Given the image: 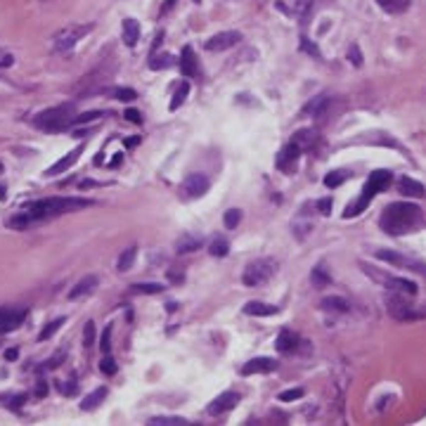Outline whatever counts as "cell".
Masks as SVG:
<instances>
[{"label":"cell","instance_id":"43","mask_svg":"<svg viewBox=\"0 0 426 426\" xmlns=\"http://www.w3.org/2000/svg\"><path fill=\"white\" fill-rule=\"evenodd\" d=\"M223 220H225V227L235 230V227L239 225V220H242V211H239V209H230L225 213V218H223Z\"/></svg>","mask_w":426,"mask_h":426},{"label":"cell","instance_id":"10","mask_svg":"<svg viewBox=\"0 0 426 426\" xmlns=\"http://www.w3.org/2000/svg\"><path fill=\"white\" fill-rule=\"evenodd\" d=\"M301 147L294 145V142H289V145L282 149L280 154H277V171L280 173H287V175H291V173H296V168H299V159H301Z\"/></svg>","mask_w":426,"mask_h":426},{"label":"cell","instance_id":"59","mask_svg":"<svg viewBox=\"0 0 426 426\" xmlns=\"http://www.w3.org/2000/svg\"><path fill=\"white\" fill-rule=\"evenodd\" d=\"M5 199V187H0V201Z\"/></svg>","mask_w":426,"mask_h":426},{"label":"cell","instance_id":"6","mask_svg":"<svg viewBox=\"0 0 426 426\" xmlns=\"http://www.w3.org/2000/svg\"><path fill=\"white\" fill-rule=\"evenodd\" d=\"M277 272V263L270 261V258H263V261H254L244 268V275H242V282L246 287H261L265 282L270 280L272 275Z\"/></svg>","mask_w":426,"mask_h":426},{"label":"cell","instance_id":"52","mask_svg":"<svg viewBox=\"0 0 426 426\" xmlns=\"http://www.w3.org/2000/svg\"><path fill=\"white\" fill-rule=\"evenodd\" d=\"M12 62H14V59H12V54L0 50V66H12Z\"/></svg>","mask_w":426,"mask_h":426},{"label":"cell","instance_id":"8","mask_svg":"<svg viewBox=\"0 0 426 426\" xmlns=\"http://www.w3.org/2000/svg\"><path fill=\"white\" fill-rule=\"evenodd\" d=\"M386 306H389V313L396 320H419L422 318V315H417L415 310L410 308L405 294H400V291H393L391 294L389 299H386Z\"/></svg>","mask_w":426,"mask_h":426},{"label":"cell","instance_id":"46","mask_svg":"<svg viewBox=\"0 0 426 426\" xmlns=\"http://www.w3.org/2000/svg\"><path fill=\"white\" fill-rule=\"evenodd\" d=\"M310 280H313V284H315V287H327V284H329V275H327V272H322V268H315V270H313V275H310Z\"/></svg>","mask_w":426,"mask_h":426},{"label":"cell","instance_id":"4","mask_svg":"<svg viewBox=\"0 0 426 426\" xmlns=\"http://www.w3.org/2000/svg\"><path fill=\"white\" fill-rule=\"evenodd\" d=\"M73 118H76V109H73L71 102L66 104H59V107H50L45 111H40L33 123H36L38 130H45V133H59L64 128L73 126Z\"/></svg>","mask_w":426,"mask_h":426},{"label":"cell","instance_id":"41","mask_svg":"<svg viewBox=\"0 0 426 426\" xmlns=\"http://www.w3.org/2000/svg\"><path fill=\"white\" fill-rule=\"evenodd\" d=\"M211 256H218V258H223V256H227V251H230V244H227L225 239H213L211 242Z\"/></svg>","mask_w":426,"mask_h":426},{"label":"cell","instance_id":"21","mask_svg":"<svg viewBox=\"0 0 426 426\" xmlns=\"http://www.w3.org/2000/svg\"><path fill=\"white\" fill-rule=\"evenodd\" d=\"M242 310H244V315H251V318H268V315H277V313H280L277 306L261 303V301H251V303H246Z\"/></svg>","mask_w":426,"mask_h":426},{"label":"cell","instance_id":"23","mask_svg":"<svg viewBox=\"0 0 426 426\" xmlns=\"http://www.w3.org/2000/svg\"><path fill=\"white\" fill-rule=\"evenodd\" d=\"M104 398H107V386H100V389L90 391V393L81 400V410L83 412H90V410L100 408L102 403H104Z\"/></svg>","mask_w":426,"mask_h":426},{"label":"cell","instance_id":"3","mask_svg":"<svg viewBox=\"0 0 426 426\" xmlns=\"http://www.w3.org/2000/svg\"><path fill=\"white\" fill-rule=\"evenodd\" d=\"M391 180H393V175H391V171H372L370 173V178H367V182H365V190L363 194L358 197V199L351 201V206H346L344 211V218H355L360 216L367 206H370V201L379 194V192H384L386 187L391 185Z\"/></svg>","mask_w":426,"mask_h":426},{"label":"cell","instance_id":"13","mask_svg":"<svg viewBox=\"0 0 426 426\" xmlns=\"http://www.w3.org/2000/svg\"><path fill=\"white\" fill-rule=\"evenodd\" d=\"M109 73H111V71H107L104 66H100V69H95V71H90L88 76H85V78H83L81 83H76V92L81 90V95H90V92H95L97 88H102V85L107 83Z\"/></svg>","mask_w":426,"mask_h":426},{"label":"cell","instance_id":"58","mask_svg":"<svg viewBox=\"0 0 426 426\" xmlns=\"http://www.w3.org/2000/svg\"><path fill=\"white\" fill-rule=\"evenodd\" d=\"M121 159H123V156H121V154H116V156H114V159H111V161H109V168H116L118 163H121Z\"/></svg>","mask_w":426,"mask_h":426},{"label":"cell","instance_id":"20","mask_svg":"<svg viewBox=\"0 0 426 426\" xmlns=\"http://www.w3.org/2000/svg\"><path fill=\"white\" fill-rule=\"evenodd\" d=\"M275 367H277V363L272 358H254V360H249L242 367V374H246V377H251V374H268Z\"/></svg>","mask_w":426,"mask_h":426},{"label":"cell","instance_id":"32","mask_svg":"<svg viewBox=\"0 0 426 426\" xmlns=\"http://www.w3.org/2000/svg\"><path fill=\"white\" fill-rule=\"evenodd\" d=\"M322 308L329 310V313H341V315H344L346 310H348V303H346L341 296H329V299L322 301Z\"/></svg>","mask_w":426,"mask_h":426},{"label":"cell","instance_id":"42","mask_svg":"<svg viewBox=\"0 0 426 426\" xmlns=\"http://www.w3.org/2000/svg\"><path fill=\"white\" fill-rule=\"evenodd\" d=\"M303 393H306V389H301V386H296V389H287L280 393V400L282 403H291V400H299L303 398Z\"/></svg>","mask_w":426,"mask_h":426},{"label":"cell","instance_id":"50","mask_svg":"<svg viewBox=\"0 0 426 426\" xmlns=\"http://www.w3.org/2000/svg\"><path fill=\"white\" fill-rule=\"evenodd\" d=\"M126 118L130 121V123H142V116H140L137 109H126Z\"/></svg>","mask_w":426,"mask_h":426},{"label":"cell","instance_id":"37","mask_svg":"<svg viewBox=\"0 0 426 426\" xmlns=\"http://www.w3.org/2000/svg\"><path fill=\"white\" fill-rule=\"evenodd\" d=\"M130 291H135V294H161L163 291V284H156V282H147V284H133Z\"/></svg>","mask_w":426,"mask_h":426},{"label":"cell","instance_id":"2","mask_svg":"<svg viewBox=\"0 0 426 426\" xmlns=\"http://www.w3.org/2000/svg\"><path fill=\"white\" fill-rule=\"evenodd\" d=\"M422 220V211L417 204H408V201H396L389 204L379 218V225L384 232L389 235H405Z\"/></svg>","mask_w":426,"mask_h":426},{"label":"cell","instance_id":"56","mask_svg":"<svg viewBox=\"0 0 426 426\" xmlns=\"http://www.w3.org/2000/svg\"><path fill=\"white\" fill-rule=\"evenodd\" d=\"M140 145V137H126V147L128 149H135Z\"/></svg>","mask_w":426,"mask_h":426},{"label":"cell","instance_id":"57","mask_svg":"<svg viewBox=\"0 0 426 426\" xmlns=\"http://www.w3.org/2000/svg\"><path fill=\"white\" fill-rule=\"evenodd\" d=\"M95 185H97V182H92V180H81V185H78V187H81V190H90V187H95Z\"/></svg>","mask_w":426,"mask_h":426},{"label":"cell","instance_id":"16","mask_svg":"<svg viewBox=\"0 0 426 426\" xmlns=\"http://www.w3.org/2000/svg\"><path fill=\"white\" fill-rule=\"evenodd\" d=\"M97 282H100L97 275H85V277L78 280V284L69 291V301H81V299H85V296H90L92 291L97 289Z\"/></svg>","mask_w":426,"mask_h":426},{"label":"cell","instance_id":"48","mask_svg":"<svg viewBox=\"0 0 426 426\" xmlns=\"http://www.w3.org/2000/svg\"><path fill=\"white\" fill-rule=\"evenodd\" d=\"M64 358H66V353H64V351H57V353H54L52 358L43 365V367H45V370H54V367H59V365L64 363Z\"/></svg>","mask_w":426,"mask_h":426},{"label":"cell","instance_id":"39","mask_svg":"<svg viewBox=\"0 0 426 426\" xmlns=\"http://www.w3.org/2000/svg\"><path fill=\"white\" fill-rule=\"evenodd\" d=\"M149 424L152 426H159V424H163V426H182V424H187V419H182V417H152L149 419Z\"/></svg>","mask_w":426,"mask_h":426},{"label":"cell","instance_id":"38","mask_svg":"<svg viewBox=\"0 0 426 426\" xmlns=\"http://www.w3.org/2000/svg\"><path fill=\"white\" fill-rule=\"evenodd\" d=\"M201 246V242L197 237H185L180 244H178V254H190V251H197Z\"/></svg>","mask_w":426,"mask_h":426},{"label":"cell","instance_id":"45","mask_svg":"<svg viewBox=\"0 0 426 426\" xmlns=\"http://www.w3.org/2000/svg\"><path fill=\"white\" fill-rule=\"evenodd\" d=\"M92 344H95V322H85V327H83V346L90 348Z\"/></svg>","mask_w":426,"mask_h":426},{"label":"cell","instance_id":"7","mask_svg":"<svg viewBox=\"0 0 426 426\" xmlns=\"http://www.w3.org/2000/svg\"><path fill=\"white\" fill-rule=\"evenodd\" d=\"M92 31V24H73V26L62 28L57 36H54V52H66L71 50L81 38H85Z\"/></svg>","mask_w":426,"mask_h":426},{"label":"cell","instance_id":"51","mask_svg":"<svg viewBox=\"0 0 426 426\" xmlns=\"http://www.w3.org/2000/svg\"><path fill=\"white\" fill-rule=\"evenodd\" d=\"M318 209H320V213H325V216H329V213H332V199H320Z\"/></svg>","mask_w":426,"mask_h":426},{"label":"cell","instance_id":"14","mask_svg":"<svg viewBox=\"0 0 426 426\" xmlns=\"http://www.w3.org/2000/svg\"><path fill=\"white\" fill-rule=\"evenodd\" d=\"M237 405H239V393L237 391H225V393H220L209 405V415L211 417H220V415H225L230 410H235Z\"/></svg>","mask_w":426,"mask_h":426},{"label":"cell","instance_id":"29","mask_svg":"<svg viewBox=\"0 0 426 426\" xmlns=\"http://www.w3.org/2000/svg\"><path fill=\"white\" fill-rule=\"evenodd\" d=\"M171 64H173V54L163 52V50H154V52L149 54V69H154V71L166 69V66H171Z\"/></svg>","mask_w":426,"mask_h":426},{"label":"cell","instance_id":"31","mask_svg":"<svg viewBox=\"0 0 426 426\" xmlns=\"http://www.w3.org/2000/svg\"><path fill=\"white\" fill-rule=\"evenodd\" d=\"M24 400H26L24 393H2V396H0V405L12 410V412H17V410L24 405Z\"/></svg>","mask_w":426,"mask_h":426},{"label":"cell","instance_id":"22","mask_svg":"<svg viewBox=\"0 0 426 426\" xmlns=\"http://www.w3.org/2000/svg\"><path fill=\"white\" fill-rule=\"evenodd\" d=\"M291 142H294V145H299L301 152H308V149H313L315 142H318V133H315L313 128H303V130H299L296 135L291 137Z\"/></svg>","mask_w":426,"mask_h":426},{"label":"cell","instance_id":"30","mask_svg":"<svg viewBox=\"0 0 426 426\" xmlns=\"http://www.w3.org/2000/svg\"><path fill=\"white\" fill-rule=\"evenodd\" d=\"M135 256H137V249L135 246H128L123 254L118 256V261H116V270L118 272H128L133 265H135Z\"/></svg>","mask_w":426,"mask_h":426},{"label":"cell","instance_id":"35","mask_svg":"<svg viewBox=\"0 0 426 426\" xmlns=\"http://www.w3.org/2000/svg\"><path fill=\"white\" fill-rule=\"evenodd\" d=\"M64 322H66V318H57V320H52V322H47V325L40 329V334H38V341H47V339H50V336H52L54 332H57V329L64 325Z\"/></svg>","mask_w":426,"mask_h":426},{"label":"cell","instance_id":"17","mask_svg":"<svg viewBox=\"0 0 426 426\" xmlns=\"http://www.w3.org/2000/svg\"><path fill=\"white\" fill-rule=\"evenodd\" d=\"M83 154V147H76V149H71L69 154H64L59 161H54L50 168L45 171V175L47 178H54V175H59V173H64V171H69L73 163H76V159Z\"/></svg>","mask_w":426,"mask_h":426},{"label":"cell","instance_id":"33","mask_svg":"<svg viewBox=\"0 0 426 426\" xmlns=\"http://www.w3.org/2000/svg\"><path fill=\"white\" fill-rule=\"evenodd\" d=\"M348 175H351V173H348V171H341V168H339V171H329V173L325 175V185L334 190V187H339V185H344V182L348 180Z\"/></svg>","mask_w":426,"mask_h":426},{"label":"cell","instance_id":"28","mask_svg":"<svg viewBox=\"0 0 426 426\" xmlns=\"http://www.w3.org/2000/svg\"><path fill=\"white\" fill-rule=\"evenodd\" d=\"M187 95H190V83L187 81H180L178 85H175V92H173L171 97V104H168V109L171 111H175V109H180V104L185 100H187Z\"/></svg>","mask_w":426,"mask_h":426},{"label":"cell","instance_id":"61","mask_svg":"<svg viewBox=\"0 0 426 426\" xmlns=\"http://www.w3.org/2000/svg\"><path fill=\"white\" fill-rule=\"evenodd\" d=\"M0 173H2V163H0Z\"/></svg>","mask_w":426,"mask_h":426},{"label":"cell","instance_id":"15","mask_svg":"<svg viewBox=\"0 0 426 426\" xmlns=\"http://www.w3.org/2000/svg\"><path fill=\"white\" fill-rule=\"evenodd\" d=\"M211 182L206 175H201V173H192V175H187L185 178V182H182V190H185V194L187 197H192V199H197V197H204L206 192H209Z\"/></svg>","mask_w":426,"mask_h":426},{"label":"cell","instance_id":"60","mask_svg":"<svg viewBox=\"0 0 426 426\" xmlns=\"http://www.w3.org/2000/svg\"><path fill=\"white\" fill-rule=\"evenodd\" d=\"M194 2H197V5H201V0H194Z\"/></svg>","mask_w":426,"mask_h":426},{"label":"cell","instance_id":"53","mask_svg":"<svg viewBox=\"0 0 426 426\" xmlns=\"http://www.w3.org/2000/svg\"><path fill=\"white\" fill-rule=\"evenodd\" d=\"M175 2H178V0H166V2H163V5H161V17H163V14H168V12H171V7H175Z\"/></svg>","mask_w":426,"mask_h":426},{"label":"cell","instance_id":"27","mask_svg":"<svg viewBox=\"0 0 426 426\" xmlns=\"http://www.w3.org/2000/svg\"><path fill=\"white\" fill-rule=\"evenodd\" d=\"M400 194H405V197H424V185L419 180H412L408 175H403L400 178Z\"/></svg>","mask_w":426,"mask_h":426},{"label":"cell","instance_id":"47","mask_svg":"<svg viewBox=\"0 0 426 426\" xmlns=\"http://www.w3.org/2000/svg\"><path fill=\"white\" fill-rule=\"evenodd\" d=\"M109 348H111V325L104 327L102 339H100V351H102V353H109Z\"/></svg>","mask_w":426,"mask_h":426},{"label":"cell","instance_id":"26","mask_svg":"<svg viewBox=\"0 0 426 426\" xmlns=\"http://www.w3.org/2000/svg\"><path fill=\"white\" fill-rule=\"evenodd\" d=\"M329 104H332V100H329V97H325V95H320V97H315V100H310L308 104L303 107V111H306L308 116H313V118H322L327 114Z\"/></svg>","mask_w":426,"mask_h":426},{"label":"cell","instance_id":"12","mask_svg":"<svg viewBox=\"0 0 426 426\" xmlns=\"http://www.w3.org/2000/svg\"><path fill=\"white\" fill-rule=\"evenodd\" d=\"M242 40V33H237V31H220L216 36H211L204 47L209 50V52H223V50H230L232 45H237Z\"/></svg>","mask_w":426,"mask_h":426},{"label":"cell","instance_id":"9","mask_svg":"<svg viewBox=\"0 0 426 426\" xmlns=\"http://www.w3.org/2000/svg\"><path fill=\"white\" fill-rule=\"evenodd\" d=\"M374 256L379 258V261H386L391 265H398V268H408L412 272H419V275H424L426 277V265L424 263H412L410 258H405L403 254L398 251H389V249H379V251H374Z\"/></svg>","mask_w":426,"mask_h":426},{"label":"cell","instance_id":"44","mask_svg":"<svg viewBox=\"0 0 426 426\" xmlns=\"http://www.w3.org/2000/svg\"><path fill=\"white\" fill-rule=\"evenodd\" d=\"M100 370L102 374H116V360L109 353H104V358L100 360Z\"/></svg>","mask_w":426,"mask_h":426},{"label":"cell","instance_id":"5","mask_svg":"<svg viewBox=\"0 0 426 426\" xmlns=\"http://www.w3.org/2000/svg\"><path fill=\"white\" fill-rule=\"evenodd\" d=\"M360 270L367 272V275H370L374 282L384 284V287H386V289H391V291H400V294H405V296H415V294H417V284H415V282L393 277V275H389V272L377 270L374 265H367V263H360Z\"/></svg>","mask_w":426,"mask_h":426},{"label":"cell","instance_id":"54","mask_svg":"<svg viewBox=\"0 0 426 426\" xmlns=\"http://www.w3.org/2000/svg\"><path fill=\"white\" fill-rule=\"evenodd\" d=\"M17 355H19L17 348H7V351H5V358H7L9 363H14V360H17Z\"/></svg>","mask_w":426,"mask_h":426},{"label":"cell","instance_id":"18","mask_svg":"<svg viewBox=\"0 0 426 426\" xmlns=\"http://www.w3.org/2000/svg\"><path fill=\"white\" fill-rule=\"evenodd\" d=\"M180 71L187 76V78H197L199 76V62H197V54H194V50H192L190 45L182 47L180 52Z\"/></svg>","mask_w":426,"mask_h":426},{"label":"cell","instance_id":"11","mask_svg":"<svg viewBox=\"0 0 426 426\" xmlns=\"http://www.w3.org/2000/svg\"><path fill=\"white\" fill-rule=\"evenodd\" d=\"M26 308H0V334H9L24 325Z\"/></svg>","mask_w":426,"mask_h":426},{"label":"cell","instance_id":"19","mask_svg":"<svg viewBox=\"0 0 426 426\" xmlns=\"http://www.w3.org/2000/svg\"><path fill=\"white\" fill-rule=\"evenodd\" d=\"M310 5H313V0H280L277 2V9H282L284 14H289L294 19H299L308 12Z\"/></svg>","mask_w":426,"mask_h":426},{"label":"cell","instance_id":"36","mask_svg":"<svg viewBox=\"0 0 426 426\" xmlns=\"http://www.w3.org/2000/svg\"><path fill=\"white\" fill-rule=\"evenodd\" d=\"M109 95H111L114 100H118V102H133L137 97V92L133 90V88H114Z\"/></svg>","mask_w":426,"mask_h":426},{"label":"cell","instance_id":"55","mask_svg":"<svg viewBox=\"0 0 426 426\" xmlns=\"http://www.w3.org/2000/svg\"><path fill=\"white\" fill-rule=\"evenodd\" d=\"M36 396H38V398H43V396H47V384H45V381H40V384H38Z\"/></svg>","mask_w":426,"mask_h":426},{"label":"cell","instance_id":"49","mask_svg":"<svg viewBox=\"0 0 426 426\" xmlns=\"http://www.w3.org/2000/svg\"><path fill=\"white\" fill-rule=\"evenodd\" d=\"M348 59H351L355 66H363V54H360L358 45H351V50H348Z\"/></svg>","mask_w":426,"mask_h":426},{"label":"cell","instance_id":"34","mask_svg":"<svg viewBox=\"0 0 426 426\" xmlns=\"http://www.w3.org/2000/svg\"><path fill=\"white\" fill-rule=\"evenodd\" d=\"M381 7L386 9V12H391V14H400V12H405L410 5V0H377Z\"/></svg>","mask_w":426,"mask_h":426},{"label":"cell","instance_id":"24","mask_svg":"<svg viewBox=\"0 0 426 426\" xmlns=\"http://www.w3.org/2000/svg\"><path fill=\"white\" fill-rule=\"evenodd\" d=\"M299 341H301V339L294 334V332H287V329H284V332L277 336V341H275V348H277L280 353H294V351L299 348Z\"/></svg>","mask_w":426,"mask_h":426},{"label":"cell","instance_id":"40","mask_svg":"<svg viewBox=\"0 0 426 426\" xmlns=\"http://www.w3.org/2000/svg\"><path fill=\"white\" fill-rule=\"evenodd\" d=\"M97 118H102V111H97V109H92V111H83V114H76V118H73V126L90 123V121H97Z\"/></svg>","mask_w":426,"mask_h":426},{"label":"cell","instance_id":"25","mask_svg":"<svg viewBox=\"0 0 426 426\" xmlns=\"http://www.w3.org/2000/svg\"><path fill=\"white\" fill-rule=\"evenodd\" d=\"M121 28H123V43H126L128 47H135L137 40H140V24H137L135 19H123V24H121Z\"/></svg>","mask_w":426,"mask_h":426},{"label":"cell","instance_id":"1","mask_svg":"<svg viewBox=\"0 0 426 426\" xmlns=\"http://www.w3.org/2000/svg\"><path fill=\"white\" fill-rule=\"evenodd\" d=\"M92 206L90 199H81V197H47V199L33 201L26 211H21L17 216L9 218L7 225L12 230H26V227L36 225V223H45L50 218L64 216V213H73Z\"/></svg>","mask_w":426,"mask_h":426}]
</instances>
